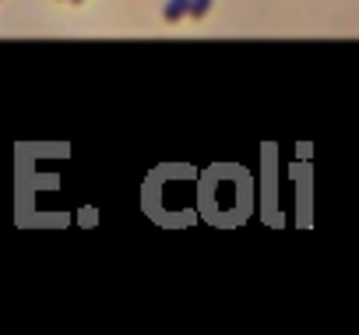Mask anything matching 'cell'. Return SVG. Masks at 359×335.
Returning <instances> with one entry per match:
<instances>
[{"mask_svg": "<svg viewBox=\"0 0 359 335\" xmlns=\"http://www.w3.org/2000/svg\"><path fill=\"white\" fill-rule=\"evenodd\" d=\"M187 4L191 0H165V8H162V18L172 25V22H180V18H187Z\"/></svg>", "mask_w": 359, "mask_h": 335, "instance_id": "1", "label": "cell"}, {"mask_svg": "<svg viewBox=\"0 0 359 335\" xmlns=\"http://www.w3.org/2000/svg\"><path fill=\"white\" fill-rule=\"evenodd\" d=\"M71 4H81V0H71Z\"/></svg>", "mask_w": 359, "mask_h": 335, "instance_id": "3", "label": "cell"}, {"mask_svg": "<svg viewBox=\"0 0 359 335\" xmlns=\"http://www.w3.org/2000/svg\"><path fill=\"white\" fill-rule=\"evenodd\" d=\"M212 4H215V0H191V4H187V15H191V18H205V15L212 11Z\"/></svg>", "mask_w": 359, "mask_h": 335, "instance_id": "2", "label": "cell"}]
</instances>
